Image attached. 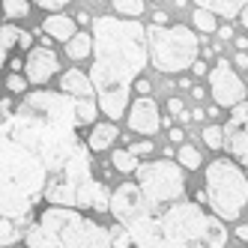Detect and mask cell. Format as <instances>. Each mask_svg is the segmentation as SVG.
I'll return each instance as SVG.
<instances>
[{
    "label": "cell",
    "mask_w": 248,
    "mask_h": 248,
    "mask_svg": "<svg viewBox=\"0 0 248 248\" xmlns=\"http://www.w3.org/2000/svg\"><path fill=\"white\" fill-rule=\"evenodd\" d=\"M78 102L69 93L33 90L3 114L0 209L18 227L39 201L87 212L111 209V191L93 176L90 144L78 138ZM33 221V218H30Z\"/></svg>",
    "instance_id": "6da1fadb"
},
{
    "label": "cell",
    "mask_w": 248,
    "mask_h": 248,
    "mask_svg": "<svg viewBox=\"0 0 248 248\" xmlns=\"http://www.w3.org/2000/svg\"><path fill=\"white\" fill-rule=\"evenodd\" d=\"M111 216L138 248H224L230 236L224 218L201 201L153 203L138 183H120L111 191Z\"/></svg>",
    "instance_id": "7a4b0ae2"
},
{
    "label": "cell",
    "mask_w": 248,
    "mask_h": 248,
    "mask_svg": "<svg viewBox=\"0 0 248 248\" xmlns=\"http://www.w3.org/2000/svg\"><path fill=\"white\" fill-rule=\"evenodd\" d=\"M150 60V39L147 27L117 18V15H99L93 18V66L90 78L96 84L99 108L105 117L120 120L129 108L132 87L138 75L144 72Z\"/></svg>",
    "instance_id": "3957f363"
},
{
    "label": "cell",
    "mask_w": 248,
    "mask_h": 248,
    "mask_svg": "<svg viewBox=\"0 0 248 248\" xmlns=\"http://www.w3.org/2000/svg\"><path fill=\"white\" fill-rule=\"evenodd\" d=\"M27 248H114L111 227L72 206H45L24 233Z\"/></svg>",
    "instance_id": "277c9868"
},
{
    "label": "cell",
    "mask_w": 248,
    "mask_h": 248,
    "mask_svg": "<svg viewBox=\"0 0 248 248\" xmlns=\"http://www.w3.org/2000/svg\"><path fill=\"white\" fill-rule=\"evenodd\" d=\"M206 206L224 221H236L248 206V170L233 155H218L206 165L203 176Z\"/></svg>",
    "instance_id": "5b68a950"
},
{
    "label": "cell",
    "mask_w": 248,
    "mask_h": 248,
    "mask_svg": "<svg viewBox=\"0 0 248 248\" xmlns=\"http://www.w3.org/2000/svg\"><path fill=\"white\" fill-rule=\"evenodd\" d=\"M147 39H150V63L165 75L173 72H186L194 66L201 54V42L194 36V30L186 24H153L147 27Z\"/></svg>",
    "instance_id": "8992f818"
},
{
    "label": "cell",
    "mask_w": 248,
    "mask_h": 248,
    "mask_svg": "<svg viewBox=\"0 0 248 248\" xmlns=\"http://www.w3.org/2000/svg\"><path fill=\"white\" fill-rule=\"evenodd\" d=\"M138 186L153 203H170L186 198V173L183 165H173V158H155V162H144L138 170Z\"/></svg>",
    "instance_id": "52a82bcc"
},
{
    "label": "cell",
    "mask_w": 248,
    "mask_h": 248,
    "mask_svg": "<svg viewBox=\"0 0 248 248\" xmlns=\"http://www.w3.org/2000/svg\"><path fill=\"white\" fill-rule=\"evenodd\" d=\"M206 78H209V93H212V99H216V105H221V108H236V105H242L248 99L245 84L236 75V69H233L230 60L218 57Z\"/></svg>",
    "instance_id": "ba28073f"
},
{
    "label": "cell",
    "mask_w": 248,
    "mask_h": 248,
    "mask_svg": "<svg viewBox=\"0 0 248 248\" xmlns=\"http://www.w3.org/2000/svg\"><path fill=\"white\" fill-rule=\"evenodd\" d=\"M224 150L248 170V99L230 108V120L224 123Z\"/></svg>",
    "instance_id": "9c48e42d"
},
{
    "label": "cell",
    "mask_w": 248,
    "mask_h": 248,
    "mask_svg": "<svg viewBox=\"0 0 248 248\" xmlns=\"http://www.w3.org/2000/svg\"><path fill=\"white\" fill-rule=\"evenodd\" d=\"M162 126H165V120L158 114V105L150 96H140V99L132 102V108H129V129L132 132L144 135V138H153Z\"/></svg>",
    "instance_id": "30bf717a"
},
{
    "label": "cell",
    "mask_w": 248,
    "mask_h": 248,
    "mask_svg": "<svg viewBox=\"0 0 248 248\" xmlns=\"http://www.w3.org/2000/svg\"><path fill=\"white\" fill-rule=\"evenodd\" d=\"M24 72H27V81H30V84L42 87V84L51 81V75L60 72V60H57V54H54L51 48L36 45V48H30V54H27V60H24Z\"/></svg>",
    "instance_id": "8fae6325"
},
{
    "label": "cell",
    "mask_w": 248,
    "mask_h": 248,
    "mask_svg": "<svg viewBox=\"0 0 248 248\" xmlns=\"http://www.w3.org/2000/svg\"><path fill=\"white\" fill-rule=\"evenodd\" d=\"M60 90L75 96V99H93L96 96V84L90 78V72H78V69H69L60 75Z\"/></svg>",
    "instance_id": "7c38bea8"
},
{
    "label": "cell",
    "mask_w": 248,
    "mask_h": 248,
    "mask_svg": "<svg viewBox=\"0 0 248 248\" xmlns=\"http://www.w3.org/2000/svg\"><path fill=\"white\" fill-rule=\"evenodd\" d=\"M33 45V36L27 30H21V27H15L12 21H6L3 24V39H0V57H9V51H15V48H30Z\"/></svg>",
    "instance_id": "4fadbf2b"
},
{
    "label": "cell",
    "mask_w": 248,
    "mask_h": 248,
    "mask_svg": "<svg viewBox=\"0 0 248 248\" xmlns=\"http://www.w3.org/2000/svg\"><path fill=\"white\" fill-rule=\"evenodd\" d=\"M42 33L51 39H60V42H69L75 36V21L69 15H48L42 21Z\"/></svg>",
    "instance_id": "5bb4252c"
},
{
    "label": "cell",
    "mask_w": 248,
    "mask_h": 248,
    "mask_svg": "<svg viewBox=\"0 0 248 248\" xmlns=\"http://www.w3.org/2000/svg\"><path fill=\"white\" fill-rule=\"evenodd\" d=\"M198 6L203 9H212L216 15H221V18H236V15H242V9L248 6V0H194Z\"/></svg>",
    "instance_id": "9a60e30c"
},
{
    "label": "cell",
    "mask_w": 248,
    "mask_h": 248,
    "mask_svg": "<svg viewBox=\"0 0 248 248\" xmlns=\"http://www.w3.org/2000/svg\"><path fill=\"white\" fill-rule=\"evenodd\" d=\"M117 126L114 123H99V126L90 132V138H87V144H90V150L93 153H102V150H108L114 140H117Z\"/></svg>",
    "instance_id": "2e32d148"
},
{
    "label": "cell",
    "mask_w": 248,
    "mask_h": 248,
    "mask_svg": "<svg viewBox=\"0 0 248 248\" xmlns=\"http://www.w3.org/2000/svg\"><path fill=\"white\" fill-rule=\"evenodd\" d=\"M66 54H69V60L90 57L93 54V36H90V33H75V36L66 42Z\"/></svg>",
    "instance_id": "e0dca14e"
},
{
    "label": "cell",
    "mask_w": 248,
    "mask_h": 248,
    "mask_svg": "<svg viewBox=\"0 0 248 248\" xmlns=\"http://www.w3.org/2000/svg\"><path fill=\"white\" fill-rule=\"evenodd\" d=\"M111 165H114V170H120V173H135L140 165H138V155L132 153V150H114V155H111Z\"/></svg>",
    "instance_id": "ac0fdd59"
},
{
    "label": "cell",
    "mask_w": 248,
    "mask_h": 248,
    "mask_svg": "<svg viewBox=\"0 0 248 248\" xmlns=\"http://www.w3.org/2000/svg\"><path fill=\"white\" fill-rule=\"evenodd\" d=\"M191 24L198 27L201 33H216V27H218L216 12H212V9H203V6H194V12H191Z\"/></svg>",
    "instance_id": "d6986e66"
},
{
    "label": "cell",
    "mask_w": 248,
    "mask_h": 248,
    "mask_svg": "<svg viewBox=\"0 0 248 248\" xmlns=\"http://www.w3.org/2000/svg\"><path fill=\"white\" fill-rule=\"evenodd\" d=\"M111 6L123 18H138V15L144 12V0H111Z\"/></svg>",
    "instance_id": "ffe728a7"
},
{
    "label": "cell",
    "mask_w": 248,
    "mask_h": 248,
    "mask_svg": "<svg viewBox=\"0 0 248 248\" xmlns=\"http://www.w3.org/2000/svg\"><path fill=\"white\" fill-rule=\"evenodd\" d=\"M27 12H30V3H27V0H3V15H6L9 21L24 18Z\"/></svg>",
    "instance_id": "44dd1931"
},
{
    "label": "cell",
    "mask_w": 248,
    "mask_h": 248,
    "mask_svg": "<svg viewBox=\"0 0 248 248\" xmlns=\"http://www.w3.org/2000/svg\"><path fill=\"white\" fill-rule=\"evenodd\" d=\"M203 144L209 147V150H224V129H218V126H206L203 129Z\"/></svg>",
    "instance_id": "7402d4cb"
},
{
    "label": "cell",
    "mask_w": 248,
    "mask_h": 248,
    "mask_svg": "<svg viewBox=\"0 0 248 248\" xmlns=\"http://www.w3.org/2000/svg\"><path fill=\"white\" fill-rule=\"evenodd\" d=\"M180 165L186 168V170H194V168H201V153L194 150V147H180Z\"/></svg>",
    "instance_id": "603a6c76"
},
{
    "label": "cell",
    "mask_w": 248,
    "mask_h": 248,
    "mask_svg": "<svg viewBox=\"0 0 248 248\" xmlns=\"http://www.w3.org/2000/svg\"><path fill=\"white\" fill-rule=\"evenodd\" d=\"M111 239H114V248H129V245H135V239H132V233L126 227H123L120 221L111 227Z\"/></svg>",
    "instance_id": "cb8c5ba5"
},
{
    "label": "cell",
    "mask_w": 248,
    "mask_h": 248,
    "mask_svg": "<svg viewBox=\"0 0 248 248\" xmlns=\"http://www.w3.org/2000/svg\"><path fill=\"white\" fill-rule=\"evenodd\" d=\"M0 236H3V245H12V242H18V224L3 218V227H0Z\"/></svg>",
    "instance_id": "d4e9b609"
},
{
    "label": "cell",
    "mask_w": 248,
    "mask_h": 248,
    "mask_svg": "<svg viewBox=\"0 0 248 248\" xmlns=\"http://www.w3.org/2000/svg\"><path fill=\"white\" fill-rule=\"evenodd\" d=\"M27 84H30V81H27L24 75L12 72V75L6 78V90H9V93H24V90H27Z\"/></svg>",
    "instance_id": "484cf974"
},
{
    "label": "cell",
    "mask_w": 248,
    "mask_h": 248,
    "mask_svg": "<svg viewBox=\"0 0 248 248\" xmlns=\"http://www.w3.org/2000/svg\"><path fill=\"white\" fill-rule=\"evenodd\" d=\"M129 150H132L135 155H150V153L155 150V144H153V140H150V138H144V140H138V144H132Z\"/></svg>",
    "instance_id": "4316f807"
},
{
    "label": "cell",
    "mask_w": 248,
    "mask_h": 248,
    "mask_svg": "<svg viewBox=\"0 0 248 248\" xmlns=\"http://www.w3.org/2000/svg\"><path fill=\"white\" fill-rule=\"evenodd\" d=\"M36 6H42V9H48V12H57V9H63V6H69L72 0H33Z\"/></svg>",
    "instance_id": "83f0119b"
},
{
    "label": "cell",
    "mask_w": 248,
    "mask_h": 248,
    "mask_svg": "<svg viewBox=\"0 0 248 248\" xmlns=\"http://www.w3.org/2000/svg\"><path fill=\"white\" fill-rule=\"evenodd\" d=\"M186 108H183V102L180 99H168V114H173V117H180Z\"/></svg>",
    "instance_id": "f1b7e54d"
},
{
    "label": "cell",
    "mask_w": 248,
    "mask_h": 248,
    "mask_svg": "<svg viewBox=\"0 0 248 248\" xmlns=\"http://www.w3.org/2000/svg\"><path fill=\"white\" fill-rule=\"evenodd\" d=\"M168 135H170L173 144H183V140H186V132H183V129H176V126H173V129H168Z\"/></svg>",
    "instance_id": "f546056e"
},
{
    "label": "cell",
    "mask_w": 248,
    "mask_h": 248,
    "mask_svg": "<svg viewBox=\"0 0 248 248\" xmlns=\"http://www.w3.org/2000/svg\"><path fill=\"white\" fill-rule=\"evenodd\" d=\"M135 87H138V93H144V96H150V90H153L147 78H138V81H135Z\"/></svg>",
    "instance_id": "4dcf8cb0"
},
{
    "label": "cell",
    "mask_w": 248,
    "mask_h": 248,
    "mask_svg": "<svg viewBox=\"0 0 248 248\" xmlns=\"http://www.w3.org/2000/svg\"><path fill=\"white\" fill-rule=\"evenodd\" d=\"M233 66H236V69H245V66H248V54H245V51H236Z\"/></svg>",
    "instance_id": "1f68e13d"
},
{
    "label": "cell",
    "mask_w": 248,
    "mask_h": 248,
    "mask_svg": "<svg viewBox=\"0 0 248 248\" xmlns=\"http://www.w3.org/2000/svg\"><path fill=\"white\" fill-rule=\"evenodd\" d=\"M191 72H194V75H206L209 69H206V63H203V60H194V66H191Z\"/></svg>",
    "instance_id": "d6a6232c"
},
{
    "label": "cell",
    "mask_w": 248,
    "mask_h": 248,
    "mask_svg": "<svg viewBox=\"0 0 248 248\" xmlns=\"http://www.w3.org/2000/svg\"><path fill=\"white\" fill-rule=\"evenodd\" d=\"M153 24H168V12H162V9H158V12L153 15Z\"/></svg>",
    "instance_id": "836d02e7"
},
{
    "label": "cell",
    "mask_w": 248,
    "mask_h": 248,
    "mask_svg": "<svg viewBox=\"0 0 248 248\" xmlns=\"http://www.w3.org/2000/svg\"><path fill=\"white\" fill-rule=\"evenodd\" d=\"M218 36L221 39H233V27H218Z\"/></svg>",
    "instance_id": "e575fe53"
},
{
    "label": "cell",
    "mask_w": 248,
    "mask_h": 248,
    "mask_svg": "<svg viewBox=\"0 0 248 248\" xmlns=\"http://www.w3.org/2000/svg\"><path fill=\"white\" fill-rule=\"evenodd\" d=\"M236 236L248 242V224H239V227H236Z\"/></svg>",
    "instance_id": "d590c367"
},
{
    "label": "cell",
    "mask_w": 248,
    "mask_h": 248,
    "mask_svg": "<svg viewBox=\"0 0 248 248\" xmlns=\"http://www.w3.org/2000/svg\"><path fill=\"white\" fill-rule=\"evenodd\" d=\"M236 48L239 51H248V36H236Z\"/></svg>",
    "instance_id": "8d00e7d4"
},
{
    "label": "cell",
    "mask_w": 248,
    "mask_h": 248,
    "mask_svg": "<svg viewBox=\"0 0 248 248\" xmlns=\"http://www.w3.org/2000/svg\"><path fill=\"white\" fill-rule=\"evenodd\" d=\"M9 66H12V72H21V69H24V60H9Z\"/></svg>",
    "instance_id": "74e56055"
},
{
    "label": "cell",
    "mask_w": 248,
    "mask_h": 248,
    "mask_svg": "<svg viewBox=\"0 0 248 248\" xmlns=\"http://www.w3.org/2000/svg\"><path fill=\"white\" fill-rule=\"evenodd\" d=\"M176 120H180V123H191V120H194V114H188V111H183V114H180V117H176Z\"/></svg>",
    "instance_id": "f35d334b"
},
{
    "label": "cell",
    "mask_w": 248,
    "mask_h": 248,
    "mask_svg": "<svg viewBox=\"0 0 248 248\" xmlns=\"http://www.w3.org/2000/svg\"><path fill=\"white\" fill-rule=\"evenodd\" d=\"M218 108H221V105H212V108H206V117H218Z\"/></svg>",
    "instance_id": "ab89813d"
},
{
    "label": "cell",
    "mask_w": 248,
    "mask_h": 248,
    "mask_svg": "<svg viewBox=\"0 0 248 248\" xmlns=\"http://www.w3.org/2000/svg\"><path fill=\"white\" fill-rule=\"evenodd\" d=\"M194 114V123H201V120H206V111H191Z\"/></svg>",
    "instance_id": "60d3db41"
},
{
    "label": "cell",
    "mask_w": 248,
    "mask_h": 248,
    "mask_svg": "<svg viewBox=\"0 0 248 248\" xmlns=\"http://www.w3.org/2000/svg\"><path fill=\"white\" fill-rule=\"evenodd\" d=\"M180 87L183 90H191V78H180Z\"/></svg>",
    "instance_id": "b9f144b4"
},
{
    "label": "cell",
    "mask_w": 248,
    "mask_h": 248,
    "mask_svg": "<svg viewBox=\"0 0 248 248\" xmlns=\"http://www.w3.org/2000/svg\"><path fill=\"white\" fill-rule=\"evenodd\" d=\"M242 24H245V27H248V6H245V9H242Z\"/></svg>",
    "instance_id": "7bdbcfd3"
},
{
    "label": "cell",
    "mask_w": 248,
    "mask_h": 248,
    "mask_svg": "<svg viewBox=\"0 0 248 248\" xmlns=\"http://www.w3.org/2000/svg\"><path fill=\"white\" fill-rule=\"evenodd\" d=\"M173 6L176 9H186V0H173Z\"/></svg>",
    "instance_id": "ee69618b"
}]
</instances>
